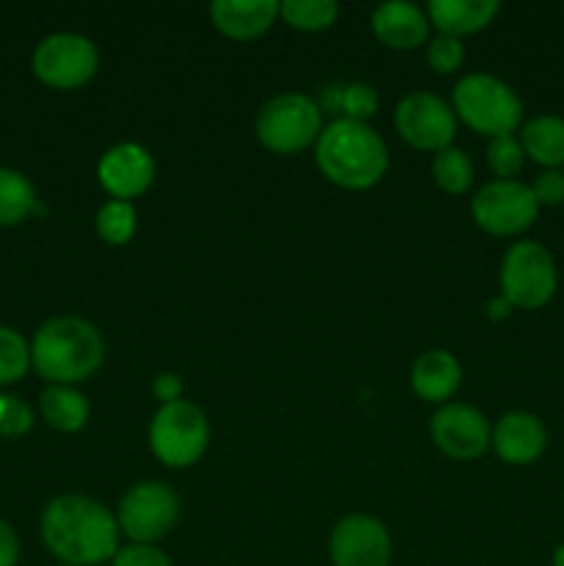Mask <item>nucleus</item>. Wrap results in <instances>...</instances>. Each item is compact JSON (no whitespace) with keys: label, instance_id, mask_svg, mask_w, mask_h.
<instances>
[{"label":"nucleus","instance_id":"obj_1","mask_svg":"<svg viewBox=\"0 0 564 566\" xmlns=\"http://www.w3.org/2000/svg\"><path fill=\"white\" fill-rule=\"evenodd\" d=\"M42 539L64 566H94L119 551L116 517L86 495H59L42 512Z\"/></svg>","mask_w":564,"mask_h":566},{"label":"nucleus","instance_id":"obj_2","mask_svg":"<svg viewBox=\"0 0 564 566\" xmlns=\"http://www.w3.org/2000/svg\"><path fill=\"white\" fill-rule=\"evenodd\" d=\"M315 164L335 186L363 191L385 177L390 158H387L385 138L368 122L337 116L315 142Z\"/></svg>","mask_w":564,"mask_h":566},{"label":"nucleus","instance_id":"obj_3","mask_svg":"<svg viewBox=\"0 0 564 566\" xmlns=\"http://www.w3.org/2000/svg\"><path fill=\"white\" fill-rule=\"evenodd\" d=\"M105 359V340L97 326L77 315L44 321L31 340V365L50 385L88 379Z\"/></svg>","mask_w":564,"mask_h":566},{"label":"nucleus","instance_id":"obj_4","mask_svg":"<svg viewBox=\"0 0 564 566\" xmlns=\"http://www.w3.org/2000/svg\"><path fill=\"white\" fill-rule=\"evenodd\" d=\"M453 114L470 130L484 136H514L523 125V99L506 81L487 72H470L453 86Z\"/></svg>","mask_w":564,"mask_h":566},{"label":"nucleus","instance_id":"obj_5","mask_svg":"<svg viewBox=\"0 0 564 566\" xmlns=\"http://www.w3.org/2000/svg\"><path fill=\"white\" fill-rule=\"evenodd\" d=\"M324 130V114L313 97L299 92H285L263 103L254 119V133L265 149L280 155L302 153L318 142Z\"/></svg>","mask_w":564,"mask_h":566},{"label":"nucleus","instance_id":"obj_6","mask_svg":"<svg viewBox=\"0 0 564 566\" xmlns=\"http://www.w3.org/2000/svg\"><path fill=\"white\" fill-rule=\"evenodd\" d=\"M558 285L556 260L540 241H518L501 263V293L520 310H540Z\"/></svg>","mask_w":564,"mask_h":566},{"label":"nucleus","instance_id":"obj_7","mask_svg":"<svg viewBox=\"0 0 564 566\" xmlns=\"http://www.w3.org/2000/svg\"><path fill=\"white\" fill-rule=\"evenodd\" d=\"M210 442L208 418L188 401L164 403L149 423V448L166 468H188Z\"/></svg>","mask_w":564,"mask_h":566},{"label":"nucleus","instance_id":"obj_8","mask_svg":"<svg viewBox=\"0 0 564 566\" xmlns=\"http://www.w3.org/2000/svg\"><path fill=\"white\" fill-rule=\"evenodd\" d=\"M100 66L97 44L83 33L59 31L33 48L31 70L53 88H77L94 77Z\"/></svg>","mask_w":564,"mask_h":566},{"label":"nucleus","instance_id":"obj_9","mask_svg":"<svg viewBox=\"0 0 564 566\" xmlns=\"http://www.w3.org/2000/svg\"><path fill=\"white\" fill-rule=\"evenodd\" d=\"M180 517V497L164 481H142L116 509V525L136 545H155Z\"/></svg>","mask_w":564,"mask_h":566},{"label":"nucleus","instance_id":"obj_10","mask_svg":"<svg viewBox=\"0 0 564 566\" xmlns=\"http://www.w3.org/2000/svg\"><path fill=\"white\" fill-rule=\"evenodd\" d=\"M473 221L490 235H520L540 216L531 186L520 180H490L470 199Z\"/></svg>","mask_w":564,"mask_h":566},{"label":"nucleus","instance_id":"obj_11","mask_svg":"<svg viewBox=\"0 0 564 566\" xmlns=\"http://www.w3.org/2000/svg\"><path fill=\"white\" fill-rule=\"evenodd\" d=\"M396 130L415 149L440 153L457 136V114L437 94L412 92L396 105Z\"/></svg>","mask_w":564,"mask_h":566},{"label":"nucleus","instance_id":"obj_12","mask_svg":"<svg viewBox=\"0 0 564 566\" xmlns=\"http://www.w3.org/2000/svg\"><path fill=\"white\" fill-rule=\"evenodd\" d=\"M429 434L446 457L459 459V462H473L492 442V429L484 412L470 403H442L431 415Z\"/></svg>","mask_w":564,"mask_h":566},{"label":"nucleus","instance_id":"obj_13","mask_svg":"<svg viewBox=\"0 0 564 566\" xmlns=\"http://www.w3.org/2000/svg\"><path fill=\"white\" fill-rule=\"evenodd\" d=\"M330 556L335 566H390L393 539L370 514H348L332 528Z\"/></svg>","mask_w":564,"mask_h":566},{"label":"nucleus","instance_id":"obj_14","mask_svg":"<svg viewBox=\"0 0 564 566\" xmlns=\"http://www.w3.org/2000/svg\"><path fill=\"white\" fill-rule=\"evenodd\" d=\"M155 177V160L147 147L136 142H122L105 149L97 164V180L114 199L130 202L142 197Z\"/></svg>","mask_w":564,"mask_h":566},{"label":"nucleus","instance_id":"obj_15","mask_svg":"<svg viewBox=\"0 0 564 566\" xmlns=\"http://www.w3.org/2000/svg\"><path fill=\"white\" fill-rule=\"evenodd\" d=\"M370 28L385 48L412 50L429 42L431 22L420 6L407 3V0H387L374 9Z\"/></svg>","mask_w":564,"mask_h":566},{"label":"nucleus","instance_id":"obj_16","mask_svg":"<svg viewBox=\"0 0 564 566\" xmlns=\"http://www.w3.org/2000/svg\"><path fill=\"white\" fill-rule=\"evenodd\" d=\"M492 448L506 464H531L545 453L547 431L536 415L506 412L492 429Z\"/></svg>","mask_w":564,"mask_h":566},{"label":"nucleus","instance_id":"obj_17","mask_svg":"<svg viewBox=\"0 0 564 566\" xmlns=\"http://www.w3.org/2000/svg\"><path fill=\"white\" fill-rule=\"evenodd\" d=\"M208 14L216 31L238 42H249L274 25L280 17V3L276 0H213Z\"/></svg>","mask_w":564,"mask_h":566},{"label":"nucleus","instance_id":"obj_18","mask_svg":"<svg viewBox=\"0 0 564 566\" xmlns=\"http://www.w3.org/2000/svg\"><path fill=\"white\" fill-rule=\"evenodd\" d=\"M412 390L429 403H448L462 385V365L446 348H429L412 363Z\"/></svg>","mask_w":564,"mask_h":566},{"label":"nucleus","instance_id":"obj_19","mask_svg":"<svg viewBox=\"0 0 564 566\" xmlns=\"http://www.w3.org/2000/svg\"><path fill=\"white\" fill-rule=\"evenodd\" d=\"M501 11L498 0H431L426 6L429 22L446 36H468L481 31Z\"/></svg>","mask_w":564,"mask_h":566},{"label":"nucleus","instance_id":"obj_20","mask_svg":"<svg viewBox=\"0 0 564 566\" xmlns=\"http://www.w3.org/2000/svg\"><path fill=\"white\" fill-rule=\"evenodd\" d=\"M39 412L50 429L75 434L88 423V401L72 385H48L39 396Z\"/></svg>","mask_w":564,"mask_h":566},{"label":"nucleus","instance_id":"obj_21","mask_svg":"<svg viewBox=\"0 0 564 566\" xmlns=\"http://www.w3.org/2000/svg\"><path fill=\"white\" fill-rule=\"evenodd\" d=\"M520 144L525 155L545 169L564 166V119L556 114H542L520 127Z\"/></svg>","mask_w":564,"mask_h":566},{"label":"nucleus","instance_id":"obj_22","mask_svg":"<svg viewBox=\"0 0 564 566\" xmlns=\"http://www.w3.org/2000/svg\"><path fill=\"white\" fill-rule=\"evenodd\" d=\"M36 213V188L22 171L0 166V227H14Z\"/></svg>","mask_w":564,"mask_h":566},{"label":"nucleus","instance_id":"obj_23","mask_svg":"<svg viewBox=\"0 0 564 566\" xmlns=\"http://www.w3.org/2000/svg\"><path fill=\"white\" fill-rule=\"evenodd\" d=\"M431 175H435V182L446 193H464L470 186H473V160L464 149L459 147H446L440 153H435V160H431Z\"/></svg>","mask_w":564,"mask_h":566},{"label":"nucleus","instance_id":"obj_24","mask_svg":"<svg viewBox=\"0 0 564 566\" xmlns=\"http://www.w3.org/2000/svg\"><path fill=\"white\" fill-rule=\"evenodd\" d=\"M341 14L335 0H282L280 17L296 31H324Z\"/></svg>","mask_w":564,"mask_h":566},{"label":"nucleus","instance_id":"obj_25","mask_svg":"<svg viewBox=\"0 0 564 566\" xmlns=\"http://www.w3.org/2000/svg\"><path fill=\"white\" fill-rule=\"evenodd\" d=\"M326 105L341 111L343 119L368 122L376 114V108H379V94H376V88L370 83H343V86L330 88Z\"/></svg>","mask_w":564,"mask_h":566},{"label":"nucleus","instance_id":"obj_26","mask_svg":"<svg viewBox=\"0 0 564 566\" xmlns=\"http://www.w3.org/2000/svg\"><path fill=\"white\" fill-rule=\"evenodd\" d=\"M97 235L103 238L105 243L111 247H122V243L130 241L136 235V227H138V216L136 208L130 202H122V199H111L105 202L103 208L97 210Z\"/></svg>","mask_w":564,"mask_h":566},{"label":"nucleus","instance_id":"obj_27","mask_svg":"<svg viewBox=\"0 0 564 566\" xmlns=\"http://www.w3.org/2000/svg\"><path fill=\"white\" fill-rule=\"evenodd\" d=\"M31 368V346L11 326L0 324V387L14 385Z\"/></svg>","mask_w":564,"mask_h":566},{"label":"nucleus","instance_id":"obj_28","mask_svg":"<svg viewBox=\"0 0 564 566\" xmlns=\"http://www.w3.org/2000/svg\"><path fill=\"white\" fill-rule=\"evenodd\" d=\"M487 164L495 180H514L525 164V149L518 136H498L487 144Z\"/></svg>","mask_w":564,"mask_h":566},{"label":"nucleus","instance_id":"obj_29","mask_svg":"<svg viewBox=\"0 0 564 566\" xmlns=\"http://www.w3.org/2000/svg\"><path fill=\"white\" fill-rule=\"evenodd\" d=\"M426 61L435 72L448 75V72L459 70L464 61V48L457 36H446V33H437L435 39H429L426 44Z\"/></svg>","mask_w":564,"mask_h":566},{"label":"nucleus","instance_id":"obj_30","mask_svg":"<svg viewBox=\"0 0 564 566\" xmlns=\"http://www.w3.org/2000/svg\"><path fill=\"white\" fill-rule=\"evenodd\" d=\"M33 426V409L22 398L0 392V437H22Z\"/></svg>","mask_w":564,"mask_h":566},{"label":"nucleus","instance_id":"obj_31","mask_svg":"<svg viewBox=\"0 0 564 566\" xmlns=\"http://www.w3.org/2000/svg\"><path fill=\"white\" fill-rule=\"evenodd\" d=\"M114 566H171V558L155 545H125L116 551Z\"/></svg>","mask_w":564,"mask_h":566},{"label":"nucleus","instance_id":"obj_32","mask_svg":"<svg viewBox=\"0 0 564 566\" xmlns=\"http://www.w3.org/2000/svg\"><path fill=\"white\" fill-rule=\"evenodd\" d=\"M531 191H534L536 202L542 205H562L564 202V169H545L536 175V180L531 182Z\"/></svg>","mask_w":564,"mask_h":566},{"label":"nucleus","instance_id":"obj_33","mask_svg":"<svg viewBox=\"0 0 564 566\" xmlns=\"http://www.w3.org/2000/svg\"><path fill=\"white\" fill-rule=\"evenodd\" d=\"M153 396L158 398L160 407L164 403L182 401V379L177 374H171V370H164V374H158L153 379Z\"/></svg>","mask_w":564,"mask_h":566},{"label":"nucleus","instance_id":"obj_34","mask_svg":"<svg viewBox=\"0 0 564 566\" xmlns=\"http://www.w3.org/2000/svg\"><path fill=\"white\" fill-rule=\"evenodd\" d=\"M20 562V539L11 523L0 517V566H17Z\"/></svg>","mask_w":564,"mask_h":566},{"label":"nucleus","instance_id":"obj_35","mask_svg":"<svg viewBox=\"0 0 564 566\" xmlns=\"http://www.w3.org/2000/svg\"><path fill=\"white\" fill-rule=\"evenodd\" d=\"M512 302H509L506 296H495V298H490V304H487V315H490L492 321H503V318H509V313H512Z\"/></svg>","mask_w":564,"mask_h":566},{"label":"nucleus","instance_id":"obj_36","mask_svg":"<svg viewBox=\"0 0 564 566\" xmlns=\"http://www.w3.org/2000/svg\"><path fill=\"white\" fill-rule=\"evenodd\" d=\"M553 566H564V545H558L553 551Z\"/></svg>","mask_w":564,"mask_h":566},{"label":"nucleus","instance_id":"obj_37","mask_svg":"<svg viewBox=\"0 0 564 566\" xmlns=\"http://www.w3.org/2000/svg\"><path fill=\"white\" fill-rule=\"evenodd\" d=\"M61 566H64V564H61Z\"/></svg>","mask_w":564,"mask_h":566}]
</instances>
